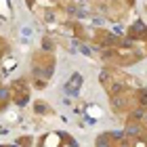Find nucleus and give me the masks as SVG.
Masks as SVG:
<instances>
[{
  "mask_svg": "<svg viewBox=\"0 0 147 147\" xmlns=\"http://www.w3.org/2000/svg\"><path fill=\"white\" fill-rule=\"evenodd\" d=\"M80 84H82V76H80V74H74V76L69 78L67 86H65V90H67L69 95H74V97H76V95H78V88H80Z\"/></svg>",
  "mask_w": 147,
  "mask_h": 147,
  "instance_id": "nucleus-3",
  "label": "nucleus"
},
{
  "mask_svg": "<svg viewBox=\"0 0 147 147\" xmlns=\"http://www.w3.org/2000/svg\"><path fill=\"white\" fill-rule=\"evenodd\" d=\"M128 38H132V40H147V25L141 23V21H137L135 25H130Z\"/></svg>",
  "mask_w": 147,
  "mask_h": 147,
  "instance_id": "nucleus-2",
  "label": "nucleus"
},
{
  "mask_svg": "<svg viewBox=\"0 0 147 147\" xmlns=\"http://www.w3.org/2000/svg\"><path fill=\"white\" fill-rule=\"evenodd\" d=\"M17 143H19V145H30V143H32V139H30V137H21Z\"/></svg>",
  "mask_w": 147,
  "mask_h": 147,
  "instance_id": "nucleus-4",
  "label": "nucleus"
},
{
  "mask_svg": "<svg viewBox=\"0 0 147 147\" xmlns=\"http://www.w3.org/2000/svg\"><path fill=\"white\" fill-rule=\"evenodd\" d=\"M13 90H15V101H17L19 105H25V103H28L30 90L25 88V80H23V78L19 80V82H15V84H13Z\"/></svg>",
  "mask_w": 147,
  "mask_h": 147,
  "instance_id": "nucleus-1",
  "label": "nucleus"
}]
</instances>
